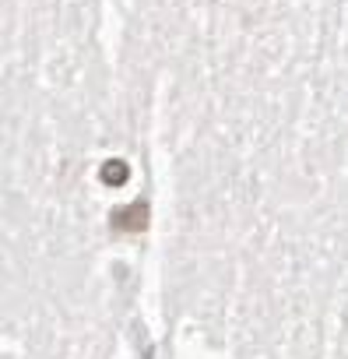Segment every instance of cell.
Listing matches in <instances>:
<instances>
[{
	"label": "cell",
	"mask_w": 348,
	"mask_h": 359,
	"mask_svg": "<svg viewBox=\"0 0 348 359\" xmlns=\"http://www.w3.org/2000/svg\"><path fill=\"white\" fill-rule=\"evenodd\" d=\"M113 229L116 233H141L148 229V201H134L130 208L113 212Z\"/></svg>",
	"instance_id": "obj_1"
},
{
	"label": "cell",
	"mask_w": 348,
	"mask_h": 359,
	"mask_svg": "<svg viewBox=\"0 0 348 359\" xmlns=\"http://www.w3.org/2000/svg\"><path fill=\"white\" fill-rule=\"evenodd\" d=\"M127 176H130V169H127V162H120V158H109V162L102 165V184H109V187L127 184Z\"/></svg>",
	"instance_id": "obj_2"
}]
</instances>
